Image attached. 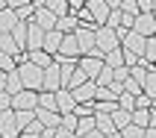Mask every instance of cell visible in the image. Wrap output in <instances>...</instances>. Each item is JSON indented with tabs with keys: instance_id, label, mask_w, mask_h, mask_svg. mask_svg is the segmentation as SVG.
Segmentation results:
<instances>
[{
	"instance_id": "6da1fadb",
	"label": "cell",
	"mask_w": 156,
	"mask_h": 138,
	"mask_svg": "<svg viewBox=\"0 0 156 138\" xmlns=\"http://www.w3.org/2000/svg\"><path fill=\"white\" fill-rule=\"evenodd\" d=\"M18 71H21L24 88H30V91H41L44 88V68H38V65H33V62H21Z\"/></svg>"
},
{
	"instance_id": "7a4b0ae2",
	"label": "cell",
	"mask_w": 156,
	"mask_h": 138,
	"mask_svg": "<svg viewBox=\"0 0 156 138\" xmlns=\"http://www.w3.org/2000/svg\"><path fill=\"white\" fill-rule=\"evenodd\" d=\"M103 68H106V53L103 50H94V53H88V56L80 59V71H86L88 79H97Z\"/></svg>"
},
{
	"instance_id": "3957f363",
	"label": "cell",
	"mask_w": 156,
	"mask_h": 138,
	"mask_svg": "<svg viewBox=\"0 0 156 138\" xmlns=\"http://www.w3.org/2000/svg\"><path fill=\"white\" fill-rule=\"evenodd\" d=\"M121 47V35H118V29H112V26H97V50L103 53H112Z\"/></svg>"
},
{
	"instance_id": "277c9868",
	"label": "cell",
	"mask_w": 156,
	"mask_h": 138,
	"mask_svg": "<svg viewBox=\"0 0 156 138\" xmlns=\"http://www.w3.org/2000/svg\"><path fill=\"white\" fill-rule=\"evenodd\" d=\"M74 35H77L80 47H83V56H88V53L97 50V26H80Z\"/></svg>"
},
{
	"instance_id": "5b68a950",
	"label": "cell",
	"mask_w": 156,
	"mask_h": 138,
	"mask_svg": "<svg viewBox=\"0 0 156 138\" xmlns=\"http://www.w3.org/2000/svg\"><path fill=\"white\" fill-rule=\"evenodd\" d=\"M133 29L139 35H144V38H153L156 35V12H141L136 18V24H133Z\"/></svg>"
},
{
	"instance_id": "8992f818",
	"label": "cell",
	"mask_w": 156,
	"mask_h": 138,
	"mask_svg": "<svg viewBox=\"0 0 156 138\" xmlns=\"http://www.w3.org/2000/svg\"><path fill=\"white\" fill-rule=\"evenodd\" d=\"M121 47H124L127 53H136V56H144V47H147V38H144V35H139L136 29H130V33L124 35Z\"/></svg>"
},
{
	"instance_id": "52a82bcc",
	"label": "cell",
	"mask_w": 156,
	"mask_h": 138,
	"mask_svg": "<svg viewBox=\"0 0 156 138\" xmlns=\"http://www.w3.org/2000/svg\"><path fill=\"white\" fill-rule=\"evenodd\" d=\"M86 6H88V12H91V18H94V24L106 26V21H109V15H112L109 3H106V0H88Z\"/></svg>"
},
{
	"instance_id": "ba28073f",
	"label": "cell",
	"mask_w": 156,
	"mask_h": 138,
	"mask_svg": "<svg viewBox=\"0 0 156 138\" xmlns=\"http://www.w3.org/2000/svg\"><path fill=\"white\" fill-rule=\"evenodd\" d=\"M0 132H3V138H21L24 135L21 126H18V121H15V109L0 115Z\"/></svg>"
},
{
	"instance_id": "9c48e42d",
	"label": "cell",
	"mask_w": 156,
	"mask_h": 138,
	"mask_svg": "<svg viewBox=\"0 0 156 138\" xmlns=\"http://www.w3.org/2000/svg\"><path fill=\"white\" fill-rule=\"evenodd\" d=\"M62 88V68L59 62H53L50 68H44V88L41 91H59Z\"/></svg>"
},
{
	"instance_id": "30bf717a",
	"label": "cell",
	"mask_w": 156,
	"mask_h": 138,
	"mask_svg": "<svg viewBox=\"0 0 156 138\" xmlns=\"http://www.w3.org/2000/svg\"><path fill=\"white\" fill-rule=\"evenodd\" d=\"M56 103H59V112H62V115H71V112H77V106H80L71 88H59V91H56Z\"/></svg>"
},
{
	"instance_id": "8fae6325",
	"label": "cell",
	"mask_w": 156,
	"mask_h": 138,
	"mask_svg": "<svg viewBox=\"0 0 156 138\" xmlns=\"http://www.w3.org/2000/svg\"><path fill=\"white\" fill-rule=\"evenodd\" d=\"M35 118H38L44 126H50V129H59L62 126V112L59 109H35Z\"/></svg>"
},
{
	"instance_id": "7c38bea8",
	"label": "cell",
	"mask_w": 156,
	"mask_h": 138,
	"mask_svg": "<svg viewBox=\"0 0 156 138\" xmlns=\"http://www.w3.org/2000/svg\"><path fill=\"white\" fill-rule=\"evenodd\" d=\"M97 82L94 79H88L86 85H80V88H74V97H77V103H94L97 100Z\"/></svg>"
},
{
	"instance_id": "4fadbf2b",
	"label": "cell",
	"mask_w": 156,
	"mask_h": 138,
	"mask_svg": "<svg viewBox=\"0 0 156 138\" xmlns=\"http://www.w3.org/2000/svg\"><path fill=\"white\" fill-rule=\"evenodd\" d=\"M80 53H83V47H80L77 35L71 33V35H65V41H62V50L56 53V56H62V59H77Z\"/></svg>"
},
{
	"instance_id": "5bb4252c",
	"label": "cell",
	"mask_w": 156,
	"mask_h": 138,
	"mask_svg": "<svg viewBox=\"0 0 156 138\" xmlns=\"http://www.w3.org/2000/svg\"><path fill=\"white\" fill-rule=\"evenodd\" d=\"M33 21H35V24H38V26H41L44 33H50V29H56V24H59V18L53 15V12H50V9H47V6H44V9H38Z\"/></svg>"
},
{
	"instance_id": "9a60e30c",
	"label": "cell",
	"mask_w": 156,
	"mask_h": 138,
	"mask_svg": "<svg viewBox=\"0 0 156 138\" xmlns=\"http://www.w3.org/2000/svg\"><path fill=\"white\" fill-rule=\"evenodd\" d=\"M44 38H47V33H44L35 21H30V41H27V50H41Z\"/></svg>"
},
{
	"instance_id": "2e32d148",
	"label": "cell",
	"mask_w": 156,
	"mask_h": 138,
	"mask_svg": "<svg viewBox=\"0 0 156 138\" xmlns=\"http://www.w3.org/2000/svg\"><path fill=\"white\" fill-rule=\"evenodd\" d=\"M3 91H9V94H21V91H24V79H21V71L3 74Z\"/></svg>"
},
{
	"instance_id": "e0dca14e",
	"label": "cell",
	"mask_w": 156,
	"mask_h": 138,
	"mask_svg": "<svg viewBox=\"0 0 156 138\" xmlns=\"http://www.w3.org/2000/svg\"><path fill=\"white\" fill-rule=\"evenodd\" d=\"M62 41H65V33L50 29V33H47V38H44V47H41V50H47L50 56H56V53L62 50Z\"/></svg>"
},
{
	"instance_id": "ac0fdd59",
	"label": "cell",
	"mask_w": 156,
	"mask_h": 138,
	"mask_svg": "<svg viewBox=\"0 0 156 138\" xmlns=\"http://www.w3.org/2000/svg\"><path fill=\"white\" fill-rule=\"evenodd\" d=\"M80 26H83V21H80V15H65V18H59V24H56V29L59 33H65V35H71V33H77Z\"/></svg>"
},
{
	"instance_id": "d6986e66",
	"label": "cell",
	"mask_w": 156,
	"mask_h": 138,
	"mask_svg": "<svg viewBox=\"0 0 156 138\" xmlns=\"http://www.w3.org/2000/svg\"><path fill=\"white\" fill-rule=\"evenodd\" d=\"M18 24H21L18 12H15V9H9V6H3V15H0V29H3V33H12Z\"/></svg>"
},
{
	"instance_id": "ffe728a7",
	"label": "cell",
	"mask_w": 156,
	"mask_h": 138,
	"mask_svg": "<svg viewBox=\"0 0 156 138\" xmlns=\"http://www.w3.org/2000/svg\"><path fill=\"white\" fill-rule=\"evenodd\" d=\"M30 62L38 65V68H50L53 62H56V56H50L47 50H30Z\"/></svg>"
},
{
	"instance_id": "44dd1931",
	"label": "cell",
	"mask_w": 156,
	"mask_h": 138,
	"mask_svg": "<svg viewBox=\"0 0 156 138\" xmlns=\"http://www.w3.org/2000/svg\"><path fill=\"white\" fill-rule=\"evenodd\" d=\"M15 121H18V126H21V132H24V129H30L35 123V112L33 109H15Z\"/></svg>"
},
{
	"instance_id": "7402d4cb",
	"label": "cell",
	"mask_w": 156,
	"mask_h": 138,
	"mask_svg": "<svg viewBox=\"0 0 156 138\" xmlns=\"http://www.w3.org/2000/svg\"><path fill=\"white\" fill-rule=\"evenodd\" d=\"M112 121H115V126H118V132H121V129H127V126L133 123V112H127V109L118 106V109L112 112Z\"/></svg>"
},
{
	"instance_id": "603a6c76",
	"label": "cell",
	"mask_w": 156,
	"mask_h": 138,
	"mask_svg": "<svg viewBox=\"0 0 156 138\" xmlns=\"http://www.w3.org/2000/svg\"><path fill=\"white\" fill-rule=\"evenodd\" d=\"M106 65H109V68H124V65H127V53H124V47L106 53ZM127 68H130V65H127Z\"/></svg>"
},
{
	"instance_id": "cb8c5ba5",
	"label": "cell",
	"mask_w": 156,
	"mask_h": 138,
	"mask_svg": "<svg viewBox=\"0 0 156 138\" xmlns=\"http://www.w3.org/2000/svg\"><path fill=\"white\" fill-rule=\"evenodd\" d=\"M47 9H50L56 18H65V15H71V0H50Z\"/></svg>"
},
{
	"instance_id": "d4e9b609",
	"label": "cell",
	"mask_w": 156,
	"mask_h": 138,
	"mask_svg": "<svg viewBox=\"0 0 156 138\" xmlns=\"http://www.w3.org/2000/svg\"><path fill=\"white\" fill-rule=\"evenodd\" d=\"M97 129L103 132V135L118 132V126H115V121H112V115H97Z\"/></svg>"
},
{
	"instance_id": "484cf974",
	"label": "cell",
	"mask_w": 156,
	"mask_h": 138,
	"mask_svg": "<svg viewBox=\"0 0 156 138\" xmlns=\"http://www.w3.org/2000/svg\"><path fill=\"white\" fill-rule=\"evenodd\" d=\"M38 109H59L56 91H38Z\"/></svg>"
},
{
	"instance_id": "4316f807",
	"label": "cell",
	"mask_w": 156,
	"mask_h": 138,
	"mask_svg": "<svg viewBox=\"0 0 156 138\" xmlns=\"http://www.w3.org/2000/svg\"><path fill=\"white\" fill-rule=\"evenodd\" d=\"M118 106H121V109H127V112H136V109H139V97L130 94V91H124V94L118 97Z\"/></svg>"
},
{
	"instance_id": "83f0119b",
	"label": "cell",
	"mask_w": 156,
	"mask_h": 138,
	"mask_svg": "<svg viewBox=\"0 0 156 138\" xmlns=\"http://www.w3.org/2000/svg\"><path fill=\"white\" fill-rule=\"evenodd\" d=\"M133 123L147 129V126H150V109H136V112H133Z\"/></svg>"
},
{
	"instance_id": "f1b7e54d",
	"label": "cell",
	"mask_w": 156,
	"mask_h": 138,
	"mask_svg": "<svg viewBox=\"0 0 156 138\" xmlns=\"http://www.w3.org/2000/svg\"><path fill=\"white\" fill-rule=\"evenodd\" d=\"M94 82H97L100 88H103V85H112V82H115V68H109V65H106V68L100 71V77H97Z\"/></svg>"
},
{
	"instance_id": "f546056e",
	"label": "cell",
	"mask_w": 156,
	"mask_h": 138,
	"mask_svg": "<svg viewBox=\"0 0 156 138\" xmlns=\"http://www.w3.org/2000/svg\"><path fill=\"white\" fill-rule=\"evenodd\" d=\"M141 59L147 62V65H156V35L147 38V47H144V56H141Z\"/></svg>"
},
{
	"instance_id": "4dcf8cb0",
	"label": "cell",
	"mask_w": 156,
	"mask_h": 138,
	"mask_svg": "<svg viewBox=\"0 0 156 138\" xmlns=\"http://www.w3.org/2000/svg\"><path fill=\"white\" fill-rule=\"evenodd\" d=\"M106 26H112V29H118V26H124V9H112V15H109V21H106Z\"/></svg>"
},
{
	"instance_id": "1f68e13d",
	"label": "cell",
	"mask_w": 156,
	"mask_h": 138,
	"mask_svg": "<svg viewBox=\"0 0 156 138\" xmlns=\"http://www.w3.org/2000/svg\"><path fill=\"white\" fill-rule=\"evenodd\" d=\"M144 126H136V123H130V126H127V129H121V135L124 138H144Z\"/></svg>"
},
{
	"instance_id": "d6a6232c",
	"label": "cell",
	"mask_w": 156,
	"mask_h": 138,
	"mask_svg": "<svg viewBox=\"0 0 156 138\" xmlns=\"http://www.w3.org/2000/svg\"><path fill=\"white\" fill-rule=\"evenodd\" d=\"M121 9H124V15H133V18H139V15H141L139 0H124V3H121Z\"/></svg>"
},
{
	"instance_id": "836d02e7",
	"label": "cell",
	"mask_w": 156,
	"mask_h": 138,
	"mask_svg": "<svg viewBox=\"0 0 156 138\" xmlns=\"http://www.w3.org/2000/svg\"><path fill=\"white\" fill-rule=\"evenodd\" d=\"M124 88H127V91H130V94H136V97H139V94H144V85H141V82H139V79H127V82H124Z\"/></svg>"
},
{
	"instance_id": "e575fe53",
	"label": "cell",
	"mask_w": 156,
	"mask_h": 138,
	"mask_svg": "<svg viewBox=\"0 0 156 138\" xmlns=\"http://www.w3.org/2000/svg\"><path fill=\"white\" fill-rule=\"evenodd\" d=\"M144 94H150L156 100V71H150V77L144 79Z\"/></svg>"
},
{
	"instance_id": "d590c367",
	"label": "cell",
	"mask_w": 156,
	"mask_h": 138,
	"mask_svg": "<svg viewBox=\"0 0 156 138\" xmlns=\"http://www.w3.org/2000/svg\"><path fill=\"white\" fill-rule=\"evenodd\" d=\"M15 56H6V53H3V59H0V65H3V74H12V71H18V65H15Z\"/></svg>"
},
{
	"instance_id": "8d00e7d4",
	"label": "cell",
	"mask_w": 156,
	"mask_h": 138,
	"mask_svg": "<svg viewBox=\"0 0 156 138\" xmlns=\"http://www.w3.org/2000/svg\"><path fill=\"white\" fill-rule=\"evenodd\" d=\"M130 79V68L124 65V68H115V82H127Z\"/></svg>"
},
{
	"instance_id": "74e56055",
	"label": "cell",
	"mask_w": 156,
	"mask_h": 138,
	"mask_svg": "<svg viewBox=\"0 0 156 138\" xmlns=\"http://www.w3.org/2000/svg\"><path fill=\"white\" fill-rule=\"evenodd\" d=\"M3 6H9V9H21V6H30L33 0H0Z\"/></svg>"
},
{
	"instance_id": "f35d334b",
	"label": "cell",
	"mask_w": 156,
	"mask_h": 138,
	"mask_svg": "<svg viewBox=\"0 0 156 138\" xmlns=\"http://www.w3.org/2000/svg\"><path fill=\"white\" fill-rule=\"evenodd\" d=\"M56 138H80V135H77V132H68V129H62V126H59V132H56Z\"/></svg>"
},
{
	"instance_id": "ab89813d",
	"label": "cell",
	"mask_w": 156,
	"mask_h": 138,
	"mask_svg": "<svg viewBox=\"0 0 156 138\" xmlns=\"http://www.w3.org/2000/svg\"><path fill=\"white\" fill-rule=\"evenodd\" d=\"M56 132H59V129H50V126H44V132H41V138H56Z\"/></svg>"
},
{
	"instance_id": "60d3db41",
	"label": "cell",
	"mask_w": 156,
	"mask_h": 138,
	"mask_svg": "<svg viewBox=\"0 0 156 138\" xmlns=\"http://www.w3.org/2000/svg\"><path fill=\"white\" fill-rule=\"evenodd\" d=\"M83 138H106V135H103V132H100V129H91V132H86V135H83Z\"/></svg>"
},
{
	"instance_id": "b9f144b4",
	"label": "cell",
	"mask_w": 156,
	"mask_h": 138,
	"mask_svg": "<svg viewBox=\"0 0 156 138\" xmlns=\"http://www.w3.org/2000/svg\"><path fill=\"white\" fill-rule=\"evenodd\" d=\"M47 3H50V0H33V6H35V9H44Z\"/></svg>"
},
{
	"instance_id": "7bdbcfd3",
	"label": "cell",
	"mask_w": 156,
	"mask_h": 138,
	"mask_svg": "<svg viewBox=\"0 0 156 138\" xmlns=\"http://www.w3.org/2000/svg\"><path fill=\"white\" fill-rule=\"evenodd\" d=\"M144 138H156V126H147V132H144Z\"/></svg>"
},
{
	"instance_id": "ee69618b",
	"label": "cell",
	"mask_w": 156,
	"mask_h": 138,
	"mask_svg": "<svg viewBox=\"0 0 156 138\" xmlns=\"http://www.w3.org/2000/svg\"><path fill=\"white\" fill-rule=\"evenodd\" d=\"M106 138H124V135H121V132H112V135H106Z\"/></svg>"
}]
</instances>
